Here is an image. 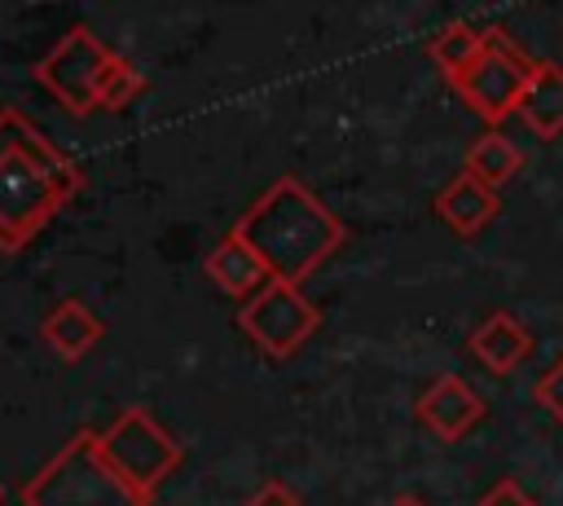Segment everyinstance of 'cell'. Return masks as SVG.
Here are the masks:
<instances>
[{"label": "cell", "mask_w": 563, "mask_h": 506, "mask_svg": "<svg viewBox=\"0 0 563 506\" xmlns=\"http://www.w3.org/2000/svg\"><path fill=\"white\" fill-rule=\"evenodd\" d=\"M110 53L114 48H106L88 26H70L35 62V84L44 92H53V101L66 106L70 114H88V110H97V84H101Z\"/></svg>", "instance_id": "cell-7"}, {"label": "cell", "mask_w": 563, "mask_h": 506, "mask_svg": "<svg viewBox=\"0 0 563 506\" xmlns=\"http://www.w3.org/2000/svg\"><path fill=\"white\" fill-rule=\"evenodd\" d=\"M532 348H537L532 330H528L515 312H506V308L488 312V317L471 330V339H466V352H471L488 374H510V370H519V365L532 356Z\"/></svg>", "instance_id": "cell-9"}, {"label": "cell", "mask_w": 563, "mask_h": 506, "mask_svg": "<svg viewBox=\"0 0 563 506\" xmlns=\"http://www.w3.org/2000/svg\"><path fill=\"white\" fill-rule=\"evenodd\" d=\"M0 506H4V480H0Z\"/></svg>", "instance_id": "cell-21"}, {"label": "cell", "mask_w": 563, "mask_h": 506, "mask_svg": "<svg viewBox=\"0 0 563 506\" xmlns=\"http://www.w3.org/2000/svg\"><path fill=\"white\" fill-rule=\"evenodd\" d=\"M387 506H427V502H422L418 493H400V497H391Z\"/></svg>", "instance_id": "cell-20"}, {"label": "cell", "mask_w": 563, "mask_h": 506, "mask_svg": "<svg viewBox=\"0 0 563 506\" xmlns=\"http://www.w3.org/2000/svg\"><path fill=\"white\" fill-rule=\"evenodd\" d=\"M202 268H207V277H211L229 299H242V304H246L255 290L268 286V268H264V260H260L233 229L207 251Z\"/></svg>", "instance_id": "cell-11"}, {"label": "cell", "mask_w": 563, "mask_h": 506, "mask_svg": "<svg viewBox=\"0 0 563 506\" xmlns=\"http://www.w3.org/2000/svg\"><path fill=\"white\" fill-rule=\"evenodd\" d=\"M519 163H523V154H519V145L510 141V136H501L497 128L493 132H484L471 150H466V172L471 176H479L484 185H506L515 172H519Z\"/></svg>", "instance_id": "cell-14"}, {"label": "cell", "mask_w": 563, "mask_h": 506, "mask_svg": "<svg viewBox=\"0 0 563 506\" xmlns=\"http://www.w3.org/2000/svg\"><path fill=\"white\" fill-rule=\"evenodd\" d=\"M141 92H145V75H141L128 57L110 53V62H106V70H101V84H97V106H106V110H123V106L136 101Z\"/></svg>", "instance_id": "cell-16"}, {"label": "cell", "mask_w": 563, "mask_h": 506, "mask_svg": "<svg viewBox=\"0 0 563 506\" xmlns=\"http://www.w3.org/2000/svg\"><path fill=\"white\" fill-rule=\"evenodd\" d=\"M537 57H528L501 26H488L484 31V53L475 57L471 70H462L457 79H449V88L484 119V123H501L519 110V97L528 88V75H532Z\"/></svg>", "instance_id": "cell-5"}, {"label": "cell", "mask_w": 563, "mask_h": 506, "mask_svg": "<svg viewBox=\"0 0 563 506\" xmlns=\"http://www.w3.org/2000/svg\"><path fill=\"white\" fill-rule=\"evenodd\" d=\"M136 484H128L101 453L97 427L75 431L26 484L22 506H150Z\"/></svg>", "instance_id": "cell-3"}, {"label": "cell", "mask_w": 563, "mask_h": 506, "mask_svg": "<svg viewBox=\"0 0 563 506\" xmlns=\"http://www.w3.org/2000/svg\"><path fill=\"white\" fill-rule=\"evenodd\" d=\"M532 400H537V405H541V409L563 427V356H559V361H554V365L532 383Z\"/></svg>", "instance_id": "cell-17"}, {"label": "cell", "mask_w": 563, "mask_h": 506, "mask_svg": "<svg viewBox=\"0 0 563 506\" xmlns=\"http://www.w3.org/2000/svg\"><path fill=\"white\" fill-rule=\"evenodd\" d=\"M242 506H303V502H299V493L286 480H264Z\"/></svg>", "instance_id": "cell-19"}, {"label": "cell", "mask_w": 563, "mask_h": 506, "mask_svg": "<svg viewBox=\"0 0 563 506\" xmlns=\"http://www.w3.org/2000/svg\"><path fill=\"white\" fill-rule=\"evenodd\" d=\"M321 326V308L303 295V286L268 282L238 308V330L273 361L295 356Z\"/></svg>", "instance_id": "cell-6"}, {"label": "cell", "mask_w": 563, "mask_h": 506, "mask_svg": "<svg viewBox=\"0 0 563 506\" xmlns=\"http://www.w3.org/2000/svg\"><path fill=\"white\" fill-rule=\"evenodd\" d=\"M501 198L493 185H484L479 176H471L466 167L435 194V216L449 224L453 238H475L488 229V220H497Z\"/></svg>", "instance_id": "cell-10"}, {"label": "cell", "mask_w": 563, "mask_h": 506, "mask_svg": "<svg viewBox=\"0 0 563 506\" xmlns=\"http://www.w3.org/2000/svg\"><path fill=\"white\" fill-rule=\"evenodd\" d=\"M97 440L110 466L128 484H136L145 497H154L158 484L185 462V444L145 405H128L123 414H114L106 427H97Z\"/></svg>", "instance_id": "cell-4"}, {"label": "cell", "mask_w": 563, "mask_h": 506, "mask_svg": "<svg viewBox=\"0 0 563 506\" xmlns=\"http://www.w3.org/2000/svg\"><path fill=\"white\" fill-rule=\"evenodd\" d=\"M413 414H418V422H422L431 436H440V440L453 444V440L471 436V431L484 422L488 405H484V396H479L466 378L440 374L435 383L422 387V396L413 400Z\"/></svg>", "instance_id": "cell-8"}, {"label": "cell", "mask_w": 563, "mask_h": 506, "mask_svg": "<svg viewBox=\"0 0 563 506\" xmlns=\"http://www.w3.org/2000/svg\"><path fill=\"white\" fill-rule=\"evenodd\" d=\"M532 136L541 141H554L563 132V66L559 62H541L532 66L528 75V88L519 97V110H515Z\"/></svg>", "instance_id": "cell-13"}, {"label": "cell", "mask_w": 563, "mask_h": 506, "mask_svg": "<svg viewBox=\"0 0 563 506\" xmlns=\"http://www.w3.org/2000/svg\"><path fill=\"white\" fill-rule=\"evenodd\" d=\"M233 233L264 260L268 282L303 286L343 246L347 224L299 176H277L238 216Z\"/></svg>", "instance_id": "cell-2"}, {"label": "cell", "mask_w": 563, "mask_h": 506, "mask_svg": "<svg viewBox=\"0 0 563 506\" xmlns=\"http://www.w3.org/2000/svg\"><path fill=\"white\" fill-rule=\"evenodd\" d=\"M84 189V172L18 110L0 106V251H22Z\"/></svg>", "instance_id": "cell-1"}, {"label": "cell", "mask_w": 563, "mask_h": 506, "mask_svg": "<svg viewBox=\"0 0 563 506\" xmlns=\"http://www.w3.org/2000/svg\"><path fill=\"white\" fill-rule=\"evenodd\" d=\"M475 506H537V497H532L519 480L501 475V480H493V484L479 493V502H475Z\"/></svg>", "instance_id": "cell-18"}, {"label": "cell", "mask_w": 563, "mask_h": 506, "mask_svg": "<svg viewBox=\"0 0 563 506\" xmlns=\"http://www.w3.org/2000/svg\"><path fill=\"white\" fill-rule=\"evenodd\" d=\"M479 53H484V31H475V26H466V22L444 26V31L427 44V57L435 62V70H440L444 79H457L462 70H471Z\"/></svg>", "instance_id": "cell-15"}, {"label": "cell", "mask_w": 563, "mask_h": 506, "mask_svg": "<svg viewBox=\"0 0 563 506\" xmlns=\"http://www.w3.org/2000/svg\"><path fill=\"white\" fill-rule=\"evenodd\" d=\"M106 334V321L84 304V299H62L44 312L40 339L62 356V361H84Z\"/></svg>", "instance_id": "cell-12"}]
</instances>
